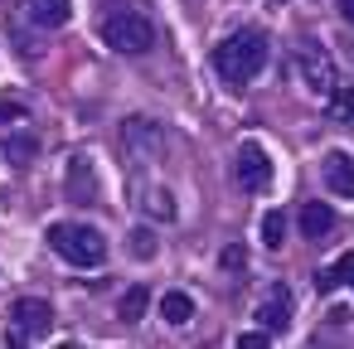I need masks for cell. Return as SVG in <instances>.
Returning a JSON list of instances; mask_svg holds the SVG:
<instances>
[{
    "label": "cell",
    "mask_w": 354,
    "mask_h": 349,
    "mask_svg": "<svg viewBox=\"0 0 354 349\" xmlns=\"http://www.w3.org/2000/svg\"><path fill=\"white\" fill-rule=\"evenodd\" d=\"M10 320H15L10 344H20V339H44V334L54 330V305L39 301V296H20V301L10 305Z\"/></svg>",
    "instance_id": "5"
},
{
    "label": "cell",
    "mask_w": 354,
    "mask_h": 349,
    "mask_svg": "<svg viewBox=\"0 0 354 349\" xmlns=\"http://www.w3.org/2000/svg\"><path fill=\"white\" fill-rule=\"evenodd\" d=\"M233 170H238V185H243V189H252V194L272 185V160H267V151H262L257 141H243V146H238Z\"/></svg>",
    "instance_id": "7"
},
{
    "label": "cell",
    "mask_w": 354,
    "mask_h": 349,
    "mask_svg": "<svg viewBox=\"0 0 354 349\" xmlns=\"http://www.w3.org/2000/svg\"><path fill=\"white\" fill-rule=\"evenodd\" d=\"M344 281H349V286H354V262H349V276H344Z\"/></svg>",
    "instance_id": "24"
},
{
    "label": "cell",
    "mask_w": 354,
    "mask_h": 349,
    "mask_svg": "<svg viewBox=\"0 0 354 349\" xmlns=\"http://www.w3.org/2000/svg\"><path fill=\"white\" fill-rule=\"evenodd\" d=\"M349 262H354V252H349V257H339L335 267H320V272H315V291H335V286L349 276Z\"/></svg>",
    "instance_id": "16"
},
{
    "label": "cell",
    "mask_w": 354,
    "mask_h": 349,
    "mask_svg": "<svg viewBox=\"0 0 354 349\" xmlns=\"http://www.w3.org/2000/svg\"><path fill=\"white\" fill-rule=\"evenodd\" d=\"M30 20L44 30H64L73 20V0H30Z\"/></svg>",
    "instance_id": "11"
},
{
    "label": "cell",
    "mask_w": 354,
    "mask_h": 349,
    "mask_svg": "<svg viewBox=\"0 0 354 349\" xmlns=\"http://www.w3.org/2000/svg\"><path fill=\"white\" fill-rule=\"evenodd\" d=\"M243 262H248V247H243V243H228V247L218 252V267H223V272H238Z\"/></svg>",
    "instance_id": "19"
},
{
    "label": "cell",
    "mask_w": 354,
    "mask_h": 349,
    "mask_svg": "<svg viewBox=\"0 0 354 349\" xmlns=\"http://www.w3.org/2000/svg\"><path fill=\"white\" fill-rule=\"evenodd\" d=\"M146 209H151L156 218H170V214H175V204H170L165 189H151V194H146Z\"/></svg>",
    "instance_id": "20"
},
{
    "label": "cell",
    "mask_w": 354,
    "mask_h": 349,
    "mask_svg": "<svg viewBox=\"0 0 354 349\" xmlns=\"http://www.w3.org/2000/svg\"><path fill=\"white\" fill-rule=\"evenodd\" d=\"M49 247H54L64 262H73V267H97V262L107 257L102 233L88 228V223H54V228H49Z\"/></svg>",
    "instance_id": "3"
},
{
    "label": "cell",
    "mask_w": 354,
    "mask_h": 349,
    "mask_svg": "<svg viewBox=\"0 0 354 349\" xmlns=\"http://www.w3.org/2000/svg\"><path fill=\"white\" fill-rule=\"evenodd\" d=\"M122 146L131 151V160H160L165 146H170V136H165L160 122H151V117H131V122L122 126Z\"/></svg>",
    "instance_id": "6"
},
{
    "label": "cell",
    "mask_w": 354,
    "mask_h": 349,
    "mask_svg": "<svg viewBox=\"0 0 354 349\" xmlns=\"http://www.w3.org/2000/svg\"><path fill=\"white\" fill-rule=\"evenodd\" d=\"M330 122L354 131V88H330Z\"/></svg>",
    "instance_id": "15"
},
{
    "label": "cell",
    "mask_w": 354,
    "mask_h": 349,
    "mask_svg": "<svg viewBox=\"0 0 354 349\" xmlns=\"http://www.w3.org/2000/svg\"><path fill=\"white\" fill-rule=\"evenodd\" d=\"M262 243H267V247H281V243H286V214H277V209L262 214Z\"/></svg>",
    "instance_id": "17"
},
{
    "label": "cell",
    "mask_w": 354,
    "mask_h": 349,
    "mask_svg": "<svg viewBox=\"0 0 354 349\" xmlns=\"http://www.w3.org/2000/svg\"><path fill=\"white\" fill-rule=\"evenodd\" d=\"M131 257H141V262H146V257H156V238H151L146 228H136V233H131Z\"/></svg>",
    "instance_id": "21"
},
{
    "label": "cell",
    "mask_w": 354,
    "mask_h": 349,
    "mask_svg": "<svg viewBox=\"0 0 354 349\" xmlns=\"http://www.w3.org/2000/svg\"><path fill=\"white\" fill-rule=\"evenodd\" d=\"M330 228H335V209L320 204V199H310V204L301 209V238L320 243V238H330Z\"/></svg>",
    "instance_id": "10"
},
{
    "label": "cell",
    "mask_w": 354,
    "mask_h": 349,
    "mask_svg": "<svg viewBox=\"0 0 354 349\" xmlns=\"http://www.w3.org/2000/svg\"><path fill=\"white\" fill-rule=\"evenodd\" d=\"M291 73H296V83H306V93H315V97H330V88L339 83L330 54H325L320 44H301L296 59H291Z\"/></svg>",
    "instance_id": "4"
},
{
    "label": "cell",
    "mask_w": 354,
    "mask_h": 349,
    "mask_svg": "<svg viewBox=\"0 0 354 349\" xmlns=\"http://www.w3.org/2000/svg\"><path fill=\"white\" fill-rule=\"evenodd\" d=\"M97 35H102V44H112L117 54H146L151 39H156L151 20H146L141 10H127V6L107 10V15L97 20Z\"/></svg>",
    "instance_id": "2"
},
{
    "label": "cell",
    "mask_w": 354,
    "mask_h": 349,
    "mask_svg": "<svg viewBox=\"0 0 354 349\" xmlns=\"http://www.w3.org/2000/svg\"><path fill=\"white\" fill-rule=\"evenodd\" d=\"M146 305H151V291H146V286H131V291L122 296V305H117V310H122V320H141V310H146Z\"/></svg>",
    "instance_id": "18"
},
{
    "label": "cell",
    "mask_w": 354,
    "mask_h": 349,
    "mask_svg": "<svg viewBox=\"0 0 354 349\" xmlns=\"http://www.w3.org/2000/svg\"><path fill=\"white\" fill-rule=\"evenodd\" d=\"M68 194L83 199V204L97 199V185H93V165H88V155H73V165H68Z\"/></svg>",
    "instance_id": "12"
},
{
    "label": "cell",
    "mask_w": 354,
    "mask_h": 349,
    "mask_svg": "<svg viewBox=\"0 0 354 349\" xmlns=\"http://www.w3.org/2000/svg\"><path fill=\"white\" fill-rule=\"evenodd\" d=\"M257 325H262L267 334H281V330L291 325V291H286V286H272V291L257 301Z\"/></svg>",
    "instance_id": "8"
},
{
    "label": "cell",
    "mask_w": 354,
    "mask_h": 349,
    "mask_svg": "<svg viewBox=\"0 0 354 349\" xmlns=\"http://www.w3.org/2000/svg\"><path fill=\"white\" fill-rule=\"evenodd\" d=\"M35 155H39V141H35L30 131H10V136H6V160H10V165H30Z\"/></svg>",
    "instance_id": "13"
},
{
    "label": "cell",
    "mask_w": 354,
    "mask_h": 349,
    "mask_svg": "<svg viewBox=\"0 0 354 349\" xmlns=\"http://www.w3.org/2000/svg\"><path fill=\"white\" fill-rule=\"evenodd\" d=\"M262 64H267V35H257V30H238V35H233V39H223V44H218V54H214L218 78H223V83H233V88L252 83V78L262 73Z\"/></svg>",
    "instance_id": "1"
},
{
    "label": "cell",
    "mask_w": 354,
    "mask_h": 349,
    "mask_svg": "<svg viewBox=\"0 0 354 349\" xmlns=\"http://www.w3.org/2000/svg\"><path fill=\"white\" fill-rule=\"evenodd\" d=\"M325 185L335 189V199H354V155L349 151L325 155Z\"/></svg>",
    "instance_id": "9"
},
{
    "label": "cell",
    "mask_w": 354,
    "mask_h": 349,
    "mask_svg": "<svg viewBox=\"0 0 354 349\" xmlns=\"http://www.w3.org/2000/svg\"><path fill=\"white\" fill-rule=\"evenodd\" d=\"M267 339H272V334H267V330L257 325V330H248V334H238V349H267Z\"/></svg>",
    "instance_id": "22"
},
{
    "label": "cell",
    "mask_w": 354,
    "mask_h": 349,
    "mask_svg": "<svg viewBox=\"0 0 354 349\" xmlns=\"http://www.w3.org/2000/svg\"><path fill=\"white\" fill-rule=\"evenodd\" d=\"M160 315H165L170 325H189V320H194V301H189L185 291H165V296H160Z\"/></svg>",
    "instance_id": "14"
},
{
    "label": "cell",
    "mask_w": 354,
    "mask_h": 349,
    "mask_svg": "<svg viewBox=\"0 0 354 349\" xmlns=\"http://www.w3.org/2000/svg\"><path fill=\"white\" fill-rule=\"evenodd\" d=\"M335 6H339V15H344V20L354 25V0H335Z\"/></svg>",
    "instance_id": "23"
}]
</instances>
